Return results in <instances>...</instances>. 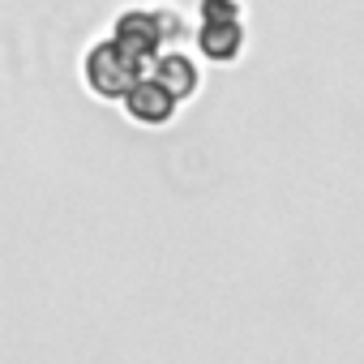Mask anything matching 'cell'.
Returning a JSON list of instances; mask_svg holds the SVG:
<instances>
[{
	"label": "cell",
	"mask_w": 364,
	"mask_h": 364,
	"mask_svg": "<svg viewBox=\"0 0 364 364\" xmlns=\"http://www.w3.org/2000/svg\"><path fill=\"white\" fill-rule=\"evenodd\" d=\"M202 52L210 60H232L245 48V5L240 0H202Z\"/></svg>",
	"instance_id": "obj_3"
},
{
	"label": "cell",
	"mask_w": 364,
	"mask_h": 364,
	"mask_svg": "<svg viewBox=\"0 0 364 364\" xmlns=\"http://www.w3.org/2000/svg\"><path fill=\"white\" fill-rule=\"evenodd\" d=\"M82 73H86V86H90L99 99H116V103H124V99H129V90L150 73V65H146V60H137L120 39L103 35V39H95V43L86 48Z\"/></svg>",
	"instance_id": "obj_1"
},
{
	"label": "cell",
	"mask_w": 364,
	"mask_h": 364,
	"mask_svg": "<svg viewBox=\"0 0 364 364\" xmlns=\"http://www.w3.org/2000/svg\"><path fill=\"white\" fill-rule=\"evenodd\" d=\"M180 18L176 9H167V5H129V9H120L116 18H112V39H120L137 60H146V65H154L163 52H167V39L180 31Z\"/></svg>",
	"instance_id": "obj_2"
},
{
	"label": "cell",
	"mask_w": 364,
	"mask_h": 364,
	"mask_svg": "<svg viewBox=\"0 0 364 364\" xmlns=\"http://www.w3.org/2000/svg\"><path fill=\"white\" fill-rule=\"evenodd\" d=\"M150 73H154V77H159V82H163V86H167V90H171L180 103H185V99L198 90V82H202V69H198V60H193L189 52H171V48H167V52H163V56L150 65Z\"/></svg>",
	"instance_id": "obj_5"
},
{
	"label": "cell",
	"mask_w": 364,
	"mask_h": 364,
	"mask_svg": "<svg viewBox=\"0 0 364 364\" xmlns=\"http://www.w3.org/2000/svg\"><path fill=\"white\" fill-rule=\"evenodd\" d=\"M120 107H124L137 124H167V120L176 116L180 99H176V95H171V90H167L154 73H146V77L129 90V99H124Z\"/></svg>",
	"instance_id": "obj_4"
}]
</instances>
